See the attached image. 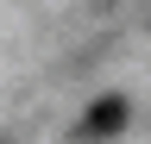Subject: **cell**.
Returning <instances> with one entry per match:
<instances>
[{
  "label": "cell",
  "instance_id": "obj_1",
  "mask_svg": "<svg viewBox=\"0 0 151 144\" xmlns=\"http://www.w3.org/2000/svg\"><path fill=\"white\" fill-rule=\"evenodd\" d=\"M120 125H126V100H120V94H101V100L82 113V125H76V132H82V138H113Z\"/></svg>",
  "mask_w": 151,
  "mask_h": 144
}]
</instances>
